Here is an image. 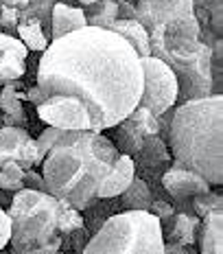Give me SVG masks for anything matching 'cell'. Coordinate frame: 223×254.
I'll use <instances>...</instances> for the list:
<instances>
[{"mask_svg": "<svg viewBox=\"0 0 223 254\" xmlns=\"http://www.w3.org/2000/svg\"><path fill=\"white\" fill-rule=\"evenodd\" d=\"M37 116L59 129L105 131L134 112L142 94L140 57L120 35L83 26L51 40L37 64Z\"/></svg>", "mask_w": 223, "mask_h": 254, "instance_id": "cell-1", "label": "cell"}, {"mask_svg": "<svg viewBox=\"0 0 223 254\" xmlns=\"http://www.w3.org/2000/svg\"><path fill=\"white\" fill-rule=\"evenodd\" d=\"M118 156L103 131L61 129L40 165L44 190L77 210L92 208Z\"/></svg>", "mask_w": 223, "mask_h": 254, "instance_id": "cell-2", "label": "cell"}, {"mask_svg": "<svg viewBox=\"0 0 223 254\" xmlns=\"http://www.w3.org/2000/svg\"><path fill=\"white\" fill-rule=\"evenodd\" d=\"M223 97L184 101L168 119L167 147L173 160L197 171L210 187L223 182Z\"/></svg>", "mask_w": 223, "mask_h": 254, "instance_id": "cell-3", "label": "cell"}, {"mask_svg": "<svg viewBox=\"0 0 223 254\" xmlns=\"http://www.w3.org/2000/svg\"><path fill=\"white\" fill-rule=\"evenodd\" d=\"M81 254H164L162 228L149 210H123L103 221Z\"/></svg>", "mask_w": 223, "mask_h": 254, "instance_id": "cell-4", "label": "cell"}, {"mask_svg": "<svg viewBox=\"0 0 223 254\" xmlns=\"http://www.w3.org/2000/svg\"><path fill=\"white\" fill-rule=\"evenodd\" d=\"M61 202L46 190L20 189L13 193L7 208L11 221L9 243L13 246H44L59 237L57 219H59Z\"/></svg>", "mask_w": 223, "mask_h": 254, "instance_id": "cell-5", "label": "cell"}, {"mask_svg": "<svg viewBox=\"0 0 223 254\" xmlns=\"http://www.w3.org/2000/svg\"><path fill=\"white\" fill-rule=\"evenodd\" d=\"M147 33L151 57H158L160 62H164L173 72H179L186 66H190L195 57L199 55L201 44H204L201 22L195 13L167 24L151 26V29H147Z\"/></svg>", "mask_w": 223, "mask_h": 254, "instance_id": "cell-6", "label": "cell"}, {"mask_svg": "<svg viewBox=\"0 0 223 254\" xmlns=\"http://www.w3.org/2000/svg\"><path fill=\"white\" fill-rule=\"evenodd\" d=\"M142 68V94L138 108L149 110L153 116L162 119L177 103V77L171 68L158 57H140Z\"/></svg>", "mask_w": 223, "mask_h": 254, "instance_id": "cell-7", "label": "cell"}, {"mask_svg": "<svg viewBox=\"0 0 223 254\" xmlns=\"http://www.w3.org/2000/svg\"><path fill=\"white\" fill-rule=\"evenodd\" d=\"M151 134H160V119L153 116L149 110L136 105L134 112H129L118 125L112 127L110 140L114 142L118 153H125V156L134 158L136 151L140 149L142 140Z\"/></svg>", "mask_w": 223, "mask_h": 254, "instance_id": "cell-8", "label": "cell"}, {"mask_svg": "<svg viewBox=\"0 0 223 254\" xmlns=\"http://www.w3.org/2000/svg\"><path fill=\"white\" fill-rule=\"evenodd\" d=\"M212 75H215V70H212V49L208 46V42H204L195 62L186 66L184 70L175 72V77H177V103L210 97L212 86H215Z\"/></svg>", "mask_w": 223, "mask_h": 254, "instance_id": "cell-9", "label": "cell"}, {"mask_svg": "<svg viewBox=\"0 0 223 254\" xmlns=\"http://www.w3.org/2000/svg\"><path fill=\"white\" fill-rule=\"evenodd\" d=\"M37 142L24 127H0V169L20 165L26 169L40 167Z\"/></svg>", "mask_w": 223, "mask_h": 254, "instance_id": "cell-10", "label": "cell"}, {"mask_svg": "<svg viewBox=\"0 0 223 254\" xmlns=\"http://www.w3.org/2000/svg\"><path fill=\"white\" fill-rule=\"evenodd\" d=\"M162 187L177 204L190 202L193 197L204 195L210 190V184L206 182L197 171L184 167L182 162H177V160H173L171 165L167 167V171L162 173Z\"/></svg>", "mask_w": 223, "mask_h": 254, "instance_id": "cell-11", "label": "cell"}, {"mask_svg": "<svg viewBox=\"0 0 223 254\" xmlns=\"http://www.w3.org/2000/svg\"><path fill=\"white\" fill-rule=\"evenodd\" d=\"M138 22L145 29L186 18L195 11V0H136Z\"/></svg>", "mask_w": 223, "mask_h": 254, "instance_id": "cell-12", "label": "cell"}, {"mask_svg": "<svg viewBox=\"0 0 223 254\" xmlns=\"http://www.w3.org/2000/svg\"><path fill=\"white\" fill-rule=\"evenodd\" d=\"M26 57L29 51L15 35L0 31V86L20 81L26 72Z\"/></svg>", "mask_w": 223, "mask_h": 254, "instance_id": "cell-13", "label": "cell"}, {"mask_svg": "<svg viewBox=\"0 0 223 254\" xmlns=\"http://www.w3.org/2000/svg\"><path fill=\"white\" fill-rule=\"evenodd\" d=\"M164 243H179V246H197L201 219L193 213L175 210L167 221L160 224Z\"/></svg>", "mask_w": 223, "mask_h": 254, "instance_id": "cell-14", "label": "cell"}, {"mask_svg": "<svg viewBox=\"0 0 223 254\" xmlns=\"http://www.w3.org/2000/svg\"><path fill=\"white\" fill-rule=\"evenodd\" d=\"M134 176H136L134 160H131L129 156H125V153H120V156L116 158L112 171L108 173V178H105L103 184H101L99 202H103V199H112V197H118V195L123 193L127 187H129V182L134 180Z\"/></svg>", "mask_w": 223, "mask_h": 254, "instance_id": "cell-15", "label": "cell"}, {"mask_svg": "<svg viewBox=\"0 0 223 254\" xmlns=\"http://www.w3.org/2000/svg\"><path fill=\"white\" fill-rule=\"evenodd\" d=\"M0 127H24L29 129V119H26L22 99H20V81L4 83L0 92Z\"/></svg>", "mask_w": 223, "mask_h": 254, "instance_id": "cell-16", "label": "cell"}, {"mask_svg": "<svg viewBox=\"0 0 223 254\" xmlns=\"http://www.w3.org/2000/svg\"><path fill=\"white\" fill-rule=\"evenodd\" d=\"M136 165V171H156L162 165H171V153H168L167 142L162 140L160 134H151L142 140L140 149L136 151V156L131 158Z\"/></svg>", "mask_w": 223, "mask_h": 254, "instance_id": "cell-17", "label": "cell"}, {"mask_svg": "<svg viewBox=\"0 0 223 254\" xmlns=\"http://www.w3.org/2000/svg\"><path fill=\"white\" fill-rule=\"evenodd\" d=\"M86 24V15H83L81 7H68L66 2L57 0L53 4V13H51V31H49V38L57 40L61 35H68L77 29H83Z\"/></svg>", "mask_w": 223, "mask_h": 254, "instance_id": "cell-18", "label": "cell"}, {"mask_svg": "<svg viewBox=\"0 0 223 254\" xmlns=\"http://www.w3.org/2000/svg\"><path fill=\"white\" fill-rule=\"evenodd\" d=\"M197 254H223V210H212L201 219Z\"/></svg>", "mask_w": 223, "mask_h": 254, "instance_id": "cell-19", "label": "cell"}, {"mask_svg": "<svg viewBox=\"0 0 223 254\" xmlns=\"http://www.w3.org/2000/svg\"><path fill=\"white\" fill-rule=\"evenodd\" d=\"M108 31L120 35L131 49L136 51L138 57H149L151 51H149V33L138 20H116L108 26Z\"/></svg>", "mask_w": 223, "mask_h": 254, "instance_id": "cell-20", "label": "cell"}, {"mask_svg": "<svg viewBox=\"0 0 223 254\" xmlns=\"http://www.w3.org/2000/svg\"><path fill=\"white\" fill-rule=\"evenodd\" d=\"M18 40L26 46V51H35V53H44L49 46V35H46L44 26L37 18H20L18 26H15Z\"/></svg>", "mask_w": 223, "mask_h": 254, "instance_id": "cell-21", "label": "cell"}, {"mask_svg": "<svg viewBox=\"0 0 223 254\" xmlns=\"http://www.w3.org/2000/svg\"><path fill=\"white\" fill-rule=\"evenodd\" d=\"M88 26H99V29H108L112 22L118 20V0H97L83 7Z\"/></svg>", "mask_w": 223, "mask_h": 254, "instance_id": "cell-22", "label": "cell"}, {"mask_svg": "<svg viewBox=\"0 0 223 254\" xmlns=\"http://www.w3.org/2000/svg\"><path fill=\"white\" fill-rule=\"evenodd\" d=\"M120 197V204H123V210H149L153 197H151V190H149L147 182L140 176H134V180L129 182Z\"/></svg>", "mask_w": 223, "mask_h": 254, "instance_id": "cell-23", "label": "cell"}, {"mask_svg": "<svg viewBox=\"0 0 223 254\" xmlns=\"http://www.w3.org/2000/svg\"><path fill=\"white\" fill-rule=\"evenodd\" d=\"M81 230H83L81 210H77V208H72V206H68L66 202H61L59 219H57V232H59V237H72V235H77V232H81Z\"/></svg>", "mask_w": 223, "mask_h": 254, "instance_id": "cell-24", "label": "cell"}, {"mask_svg": "<svg viewBox=\"0 0 223 254\" xmlns=\"http://www.w3.org/2000/svg\"><path fill=\"white\" fill-rule=\"evenodd\" d=\"M190 206H193V215H197L199 219H204L206 215H210L212 210H223V199L219 190H208L204 195H197V197L190 199Z\"/></svg>", "mask_w": 223, "mask_h": 254, "instance_id": "cell-25", "label": "cell"}, {"mask_svg": "<svg viewBox=\"0 0 223 254\" xmlns=\"http://www.w3.org/2000/svg\"><path fill=\"white\" fill-rule=\"evenodd\" d=\"M61 243L63 237H55L44 246H13V243H7V250L11 254H59Z\"/></svg>", "mask_w": 223, "mask_h": 254, "instance_id": "cell-26", "label": "cell"}, {"mask_svg": "<svg viewBox=\"0 0 223 254\" xmlns=\"http://www.w3.org/2000/svg\"><path fill=\"white\" fill-rule=\"evenodd\" d=\"M18 20H20V11H18V9H9V7L0 9V31H2V33L13 35L15 33V26H18Z\"/></svg>", "mask_w": 223, "mask_h": 254, "instance_id": "cell-27", "label": "cell"}, {"mask_svg": "<svg viewBox=\"0 0 223 254\" xmlns=\"http://www.w3.org/2000/svg\"><path fill=\"white\" fill-rule=\"evenodd\" d=\"M149 213L156 215V217H158V221L162 224V221H167L168 217H171V215L175 213V206H171L168 202H164V199H158V202L153 199L151 206H149Z\"/></svg>", "mask_w": 223, "mask_h": 254, "instance_id": "cell-28", "label": "cell"}, {"mask_svg": "<svg viewBox=\"0 0 223 254\" xmlns=\"http://www.w3.org/2000/svg\"><path fill=\"white\" fill-rule=\"evenodd\" d=\"M9 235H11V221H9L7 210L0 206V250H2V248H7Z\"/></svg>", "mask_w": 223, "mask_h": 254, "instance_id": "cell-29", "label": "cell"}, {"mask_svg": "<svg viewBox=\"0 0 223 254\" xmlns=\"http://www.w3.org/2000/svg\"><path fill=\"white\" fill-rule=\"evenodd\" d=\"M24 189L44 190V180H42V173H37L35 169H26V171H24Z\"/></svg>", "mask_w": 223, "mask_h": 254, "instance_id": "cell-30", "label": "cell"}, {"mask_svg": "<svg viewBox=\"0 0 223 254\" xmlns=\"http://www.w3.org/2000/svg\"><path fill=\"white\" fill-rule=\"evenodd\" d=\"M118 20H138L136 4L127 2V0H118Z\"/></svg>", "mask_w": 223, "mask_h": 254, "instance_id": "cell-31", "label": "cell"}, {"mask_svg": "<svg viewBox=\"0 0 223 254\" xmlns=\"http://www.w3.org/2000/svg\"><path fill=\"white\" fill-rule=\"evenodd\" d=\"M164 254H197V246H179V243H164Z\"/></svg>", "mask_w": 223, "mask_h": 254, "instance_id": "cell-32", "label": "cell"}, {"mask_svg": "<svg viewBox=\"0 0 223 254\" xmlns=\"http://www.w3.org/2000/svg\"><path fill=\"white\" fill-rule=\"evenodd\" d=\"M29 2H31V0H0V4H2V7L18 9V11H22V9H24Z\"/></svg>", "mask_w": 223, "mask_h": 254, "instance_id": "cell-33", "label": "cell"}, {"mask_svg": "<svg viewBox=\"0 0 223 254\" xmlns=\"http://www.w3.org/2000/svg\"><path fill=\"white\" fill-rule=\"evenodd\" d=\"M74 2H79V4H83V7H86V4H90V2H97V0H74Z\"/></svg>", "mask_w": 223, "mask_h": 254, "instance_id": "cell-34", "label": "cell"}, {"mask_svg": "<svg viewBox=\"0 0 223 254\" xmlns=\"http://www.w3.org/2000/svg\"><path fill=\"white\" fill-rule=\"evenodd\" d=\"M0 254H11V252H9L7 248H2V250H0Z\"/></svg>", "mask_w": 223, "mask_h": 254, "instance_id": "cell-35", "label": "cell"}, {"mask_svg": "<svg viewBox=\"0 0 223 254\" xmlns=\"http://www.w3.org/2000/svg\"><path fill=\"white\" fill-rule=\"evenodd\" d=\"M0 9H2V4H0Z\"/></svg>", "mask_w": 223, "mask_h": 254, "instance_id": "cell-36", "label": "cell"}]
</instances>
